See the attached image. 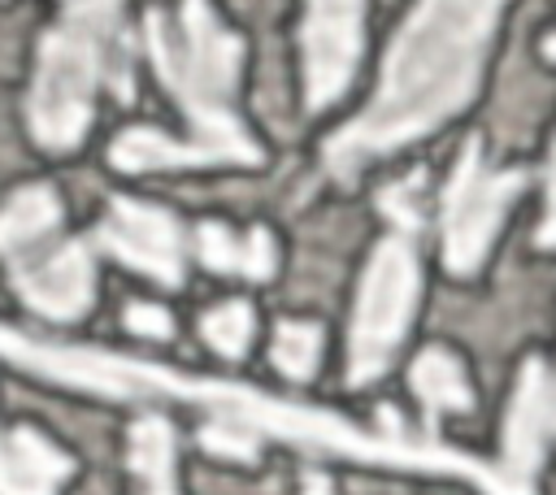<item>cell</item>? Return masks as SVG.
<instances>
[{"instance_id":"cell-1","label":"cell","mask_w":556,"mask_h":495,"mask_svg":"<svg viewBox=\"0 0 556 495\" xmlns=\"http://www.w3.org/2000/svg\"><path fill=\"white\" fill-rule=\"evenodd\" d=\"M504 0H417L391 43L374 104L326 143L334 174H356L369 156L395 152L460 113L478 87Z\"/></svg>"},{"instance_id":"cell-7","label":"cell","mask_w":556,"mask_h":495,"mask_svg":"<svg viewBox=\"0 0 556 495\" xmlns=\"http://www.w3.org/2000/svg\"><path fill=\"white\" fill-rule=\"evenodd\" d=\"M0 356L39 378H52V382H65L78 391H96V395H113V399H139V386H143V360L96 352V347L39 343L9 326H0Z\"/></svg>"},{"instance_id":"cell-4","label":"cell","mask_w":556,"mask_h":495,"mask_svg":"<svg viewBox=\"0 0 556 495\" xmlns=\"http://www.w3.org/2000/svg\"><path fill=\"white\" fill-rule=\"evenodd\" d=\"M417 295H421L417 248L404 230H395L374 248L361 295H356L352 334H348V382L352 386L374 382L391 365V356L413 321Z\"/></svg>"},{"instance_id":"cell-6","label":"cell","mask_w":556,"mask_h":495,"mask_svg":"<svg viewBox=\"0 0 556 495\" xmlns=\"http://www.w3.org/2000/svg\"><path fill=\"white\" fill-rule=\"evenodd\" d=\"M13 269V287L17 295L52 317V321H74L91 308L96 300V265H91V248L78 239H43L26 252H17L9 261Z\"/></svg>"},{"instance_id":"cell-8","label":"cell","mask_w":556,"mask_h":495,"mask_svg":"<svg viewBox=\"0 0 556 495\" xmlns=\"http://www.w3.org/2000/svg\"><path fill=\"white\" fill-rule=\"evenodd\" d=\"M96 248H104L122 265H130V269L165 282V287L182 282L187 239H182V226L156 204L113 200L104 221L96 226Z\"/></svg>"},{"instance_id":"cell-14","label":"cell","mask_w":556,"mask_h":495,"mask_svg":"<svg viewBox=\"0 0 556 495\" xmlns=\"http://www.w3.org/2000/svg\"><path fill=\"white\" fill-rule=\"evenodd\" d=\"M413 391L426 408V421L434 426L443 412H465L469 408V382L456 365L452 352L443 347H426L417 360H413Z\"/></svg>"},{"instance_id":"cell-9","label":"cell","mask_w":556,"mask_h":495,"mask_svg":"<svg viewBox=\"0 0 556 495\" xmlns=\"http://www.w3.org/2000/svg\"><path fill=\"white\" fill-rule=\"evenodd\" d=\"M365 0H308L304 13V104L326 109L361 61Z\"/></svg>"},{"instance_id":"cell-12","label":"cell","mask_w":556,"mask_h":495,"mask_svg":"<svg viewBox=\"0 0 556 495\" xmlns=\"http://www.w3.org/2000/svg\"><path fill=\"white\" fill-rule=\"evenodd\" d=\"M195 252L217 274H239V278H256V282L274 274V243H269L265 230H252L248 239H235L226 226L204 221L195 230Z\"/></svg>"},{"instance_id":"cell-11","label":"cell","mask_w":556,"mask_h":495,"mask_svg":"<svg viewBox=\"0 0 556 495\" xmlns=\"http://www.w3.org/2000/svg\"><path fill=\"white\" fill-rule=\"evenodd\" d=\"M61 226V200L52 187H22L0 208V256L13 261L17 252L52 239Z\"/></svg>"},{"instance_id":"cell-2","label":"cell","mask_w":556,"mask_h":495,"mask_svg":"<svg viewBox=\"0 0 556 495\" xmlns=\"http://www.w3.org/2000/svg\"><path fill=\"white\" fill-rule=\"evenodd\" d=\"M143 26L152 65L187 117V139L135 126L109 148V161L126 174L182 165H261V148L235 109L243 39L222 26L208 0H182L178 13L152 9Z\"/></svg>"},{"instance_id":"cell-19","label":"cell","mask_w":556,"mask_h":495,"mask_svg":"<svg viewBox=\"0 0 556 495\" xmlns=\"http://www.w3.org/2000/svg\"><path fill=\"white\" fill-rule=\"evenodd\" d=\"M543 52H547V56H552V61H556V35H552V39H547V43H543Z\"/></svg>"},{"instance_id":"cell-20","label":"cell","mask_w":556,"mask_h":495,"mask_svg":"<svg viewBox=\"0 0 556 495\" xmlns=\"http://www.w3.org/2000/svg\"><path fill=\"white\" fill-rule=\"evenodd\" d=\"M552 426H556V404H552Z\"/></svg>"},{"instance_id":"cell-10","label":"cell","mask_w":556,"mask_h":495,"mask_svg":"<svg viewBox=\"0 0 556 495\" xmlns=\"http://www.w3.org/2000/svg\"><path fill=\"white\" fill-rule=\"evenodd\" d=\"M70 473L74 460L39 430L22 426L0 434V495H61Z\"/></svg>"},{"instance_id":"cell-15","label":"cell","mask_w":556,"mask_h":495,"mask_svg":"<svg viewBox=\"0 0 556 495\" xmlns=\"http://www.w3.org/2000/svg\"><path fill=\"white\" fill-rule=\"evenodd\" d=\"M317 356H321V330L308 326V321H282L274 330V365L287 373V378H308L317 369Z\"/></svg>"},{"instance_id":"cell-17","label":"cell","mask_w":556,"mask_h":495,"mask_svg":"<svg viewBox=\"0 0 556 495\" xmlns=\"http://www.w3.org/2000/svg\"><path fill=\"white\" fill-rule=\"evenodd\" d=\"M126 326H130L135 334H148V339H165V334L174 330L169 313L156 308V304H130V308H126Z\"/></svg>"},{"instance_id":"cell-13","label":"cell","mask_w":556,"mask_h":495,"mask_svg":"<svg viewBox=\"0 0 556 495\" xmlns=\"http://www.w3.org/2000/svg\"><path fill=\"white\" fill-rule=\"evenodd\" d=\"M130 469L139 478V495H178V486H174V430L165 417L148 412L130 426Z\"/></svg>"},{"instance_id":"cell-18","label":"cell","mask_w":556,"mask_h":495,"mask_svg":"<svg viewBox=\"0 0 556 495\" xmlns=\"http://www.w3.org/2000/svg\"><path fill=\"white\" fill-rule=\"evenodd\" d=\"M539 243H543V248H556V148H552V174H547V208H543Z\"/></svg>"},{"instance_id":"cell-5","label":"cell","mask_w":556,"mask_h":495,"mask_svg":"<svg viewBox=\"0 0 556 495\" xmlns=\"http://www.w3.org/2000/svg\"><path fill=\"white\" fill-rule=\"evenodd\" d=\"M517 191H526V174L491 169L482 143L469 139L443 191V265L456 278H469L482 265Z\"/></svg>"},{"instance_id":"cell-16","label":"cell","mask_w":556,"mask_h":495,"mask_svg":"<svg viewBox=\"0 0 556 495\" xmlns=\"http://www.w3.org/2000/svg\"><path fill=\"white\" fill-rule=\"evenodd\" d=\"M204 339L222 352V356H243L248 352V339H252V308L243 300H230V304H217L204 321H200Z\"/></svg>"},{"instance_id":"cell-3","label":"cell","mask_w":556,"mask_h":495,"mask_svg":"<svg viewBox=\"0 0 556 495\" xmlns=\"http://www.w3.org/2000/svg\"><path fill=\"white\" fill-rule=\"evenodd\" d=\"M100 87L117 96L130 91L122 0H70L61 22L39 43L26 100L35 143L48 152H70L96 117Z\"/></svg>"}]
</instances>
